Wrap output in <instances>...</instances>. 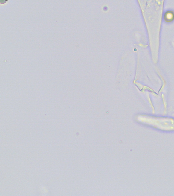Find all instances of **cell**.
Here are the masks:
<instances>
[]
</instances>
